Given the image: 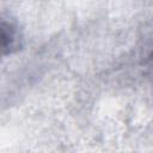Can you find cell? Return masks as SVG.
Instances as JSON below:
<instances>
[{"label": "cell", "mask_w": 153, "mask_h": 153, "mask_svg": "<svg viewBox=\"0 0 153 153\" xmlns=\"http://www.w3.org/2000/svg\"><path fill=\"white\" fill-rule=\"evenodd\" d=\"M16 29L6 22H1V47L4 54L12 51V48L16 44Z\"/></svg>", "instance_id": "6da1fadb"}]
</instances>
